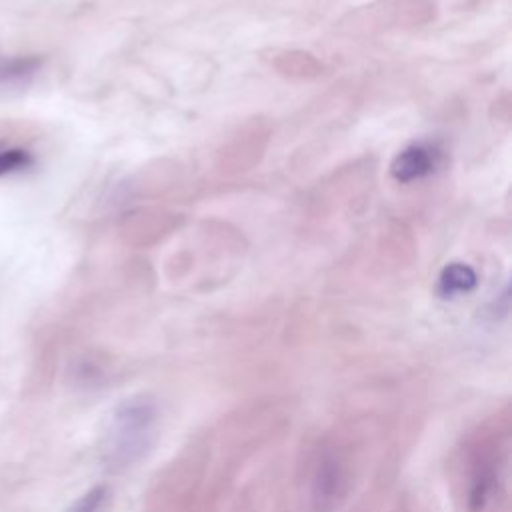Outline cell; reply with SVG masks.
<instances>
[{
  "mask_svg": "<svg viewBox=\"0 0 512 512\" xmlns=\"http://www.w3.org/2000/svg\"><path fill=\"white\" fill-rule=\"evenodd\" d=\"M434 168V156L424 146H408L392 162V176L400 182H410L426 176Z\"/></svg>",
  "mask_w": 512,
  "mask_h": 512,
  "instance_id": "3957f363",
  "label": "cell"
},
{
  "mask_svg": "<svg viewBox=\"0 0 512 512\" xmlns=\"http://www.w3.org/2000/svg\"><path fill=\"white\" fill-rule=\"evenodd\" d=\"M34 166L32 152L24 148H0V176L24 172Z\"/></svg>",
  "mask_w": 512,
  "mask_h": 512,
  "instance_id": "8992f818",
  "label": "cell"
},
{
  "mask_svg": "<svg viewBox=\"0 0 512 512\" xmlns=\"http://www.w3.org/2000/svg\"><path fill=\"white\" fill-rule=\"evenodd\" d=\"M38 66H40V60L32 56H14V58L0 56V84L26 80L28 76L36 74Z\"/></svg>",
  "mask_w": 512,
  "mask_h": 512,
  "instance_id": "5b68a950",
  "label": "cell"
},
{
  "mask_svg": "<svg viewBox=\"0 0 512 512\" xmlns=\"http://www.w3.org/2000/svg\"><path fill=\"white\" fill-rule=\"evenodd\" d=\"M346 490V476L340 462L332 456H326L318 462L314 482H312V496L320 510L332 508L338 498H342Z\"/></svg>",
  "mask_w": 512,
  "mask_h": 512,
  "instance_id": "7a4b0ae2",
  "label": "cell"
},
{
  "mask_svg": "<svg viewBox=\"0 0 512 512\" xmlns=\"http://www.w3.org/2000/svg\"><path fill=\"white\" fill-rule=\"evenodd\" d=\"M0 146H2V142H0Z\"/></svg>",
  "mask_w": 512,
  "mask_h": 512,
  "instance_id": "ba28073f",
  "label": "cell"
},
{
  "mask_svg": "<svg viewBox=\"0 0 512 512\" xmlns=\"http://www.w3.org/2000/svg\"><path fill=\"white\" fill-rule=\"evenodd\" d=\"M106 486H94L84 496H80L66 512H98L106 500Z\"/></svg>",
  "mask_w": 512,
  "mask_h": 512,
  "instance_id": "52a82bcc",
  "label": "cell"
},
{
  "mask_svg": "<svg viewBox=\"0 0 512 512\" xmlns=\"http://www.w3.org/2000/svg\"><path fill=\"white\" fill-rule=\"evenodd\" d=\"M156 424V408L146 398H130L122 402L108 430L106 452L112 464L126 466L134 462L148 446Z\"/></svg>",
  "mask_w": 512,
  "mask_h": 512,
  "instance_id": "6da1fadb",
  "label": "cell"
},
{
  "mask_svg": "<svg viewBox=\"0 0 512 512\" xmlns=\"http://www.w3.org/2000/svg\"><path fill=\"white\" fill-rule=\"evenodd\" d=\"M474 286H476L474 270L466 264H460V262H454V264L446 266L440 274V280H438V292L444 298H450V296H456V294H462V292H470Z\"/></svg>",
  "mask_w": 512,
  "mask_h": 512,
  "instance_id": "277c9868",
  "label": "cell"
}]
</instances>
